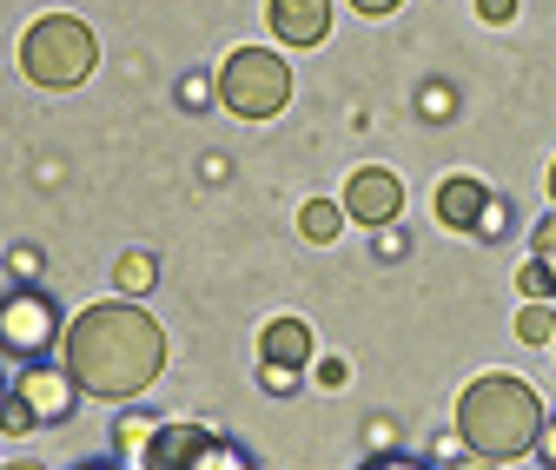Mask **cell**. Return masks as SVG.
Wrapping results in <instances>:
<instances>
[{"label": "cell", "mask_w": 556, "mask_h": 470, "mask_svg": "<svg viewBox=\"0 0 556 470\" xmlns=\"http://www.w3.org/2000/svg\"><path fill=\"white\" fill-rule=\"evenodd\" d=\"M477 14L491 21V27H510L517 21V0H477Z\"/></svg>", "instance_id": "603a6c76"}, {"label": "cell", "mask_w": 556, "mask_h": 470, "mask_svg": "<svg viewBox=\"0 0 556 470\" xmlns=\"http://www.w3.org/2000/svg\"><path fill=\"white\" fill-rule=\"evenodd\" d=\"M397 213H404V179L384 166H358L352 186H344V219L384 232V226H397Z\"/></svg>", "instance_id": "ba28073f"}, {"label": "cell", "mask_w": 556, "mask_h": 470, "mask_svg": "<svg viewBox=\"0 0 556 470\" xmlns=\"http://www.w3.org/2000/svg\"><path fill=\"white\" fill-rule=\"evenodd\" d=\"M543 397L510 378V371H491V378H470L457 391V444H470L477 457H491V463H510L523 450H536L543 437Z\"/></svg>", "instance_id": "7a4b0ae2"}, {"label": "cell", "mask_w": 556, "mask_h": 470, "mask_svg": "<svg viewBox=\"0 0 556 470\" xmlns=\"http://www.w3.org/2000/svg\"><path fill=\"white\" fill-rule=\"evenodd\" d=\"M60 365L80 378L87 397H139L166 371V331L153 312H139V298H100L87 312L66 318Z\"/></svg>", "instance_id": "6da1fadb"}, {"label": "cell", "mask_w": 556, "mask_h": 470, "mask_svg": "<svg viewBox=\"0 0 556 470\" xmlns=\"http://www.w3.org/2000/svg\"><path fill=\"white\" fill-rule=\"evenodd\" d=\"M451 113H457L451 87H444V80H431V87H425V119H451Z\"/></svg>", "instance_id": "7402d4cb"}, {"label": "cell", "mask_w": 556, "mask_h": 470, "mask_svg": "<svg viewBox=\"0 0 556 470\" xmlns=\"http://www.w3.org/2000/svg\"><path fill=\"white\" fill-rule=\"evenodd\" d=\"M265 27H271L278 47H325V34H331V0H271Z\"/></svg>", "instance_id": "9c48e42d"}, {"label": "cell", "mask_w": 556, "mask_h": 470, "mask_svg": "<svg viewBox=\"0 0 556 470\" xmlns=\"http://www.w3.org/2000/svg\"><path fill=\"white\" fill-rule=\"evenodd\" d=\"M530 258L549 272V285H556V213H543L536 219V232H530Z\"/></svg>", "instance_id": "ac0fdd59"}, {"label": "cell", "mask_w": 556, "mask_h": 470, "mask_svg": "<svg viewBox=\"0 0 556 470\" xmlns=\"http://www.w3.org/2000/svg\"><path fill=\"white\" fill-rule=\"evenodd\" d=\"M549 206H556V166H549Z\"/></svg>", "instance_id": "836d02e7"}, {"label": "cell", "mask_w": 556, "mask_h": 470, "mask_svg": "<svg viewBox=\"0 0 556 470\" xmlns=\"http://www.w3.org/2000/svg\"><path fill=\"white\" fill-rule=\"evenodd\" d=\"M365 470H417V463H410V457H371Z\"/></svg>", "instance_id": "f546056e"}, {"label": "cell", "mask_w": 556, "mask_h": 470, "mask_svg": "<svg viewBox=\"0 0 556 470\" xmlns=\"http://www.w3.org/2000/svg\"><path fill=\"white\" fill-rule=\"evenodd\" d=\"M74 470H132V463H119V457H87V463H74Z\"/></svg>", "instance_id": "4dcf8cb0"}, {"label": "cell", "mask_w": 556, "mask_h": 470, "mask_svg": "<svg viewBox=\"0 0 556 470\" xmlns=\"http://www.w3.org/2000/svg\"><path fill=\"white\" fill-rule=\"evenodd\" d=\"M483 206H491V186L470 179V173H457V179H444V186H438V219H444L451 232H477Z\"/></svg>", "instance_id": "8fae6325"}, {"label": "cell", "mask_w": 556, "mask_h": 470, "mask_svg": "<svg viewBox=\"0 0 556 470\" xmlns=\"http://www.w3.org/2000/svg\"><path fill=\"white\" fill-rule=\"evenodd\" d=\"M510 226H517L510 199H504V192H491V206H483V219H477V239H510Z\"/></svg>", "instance_id": "e0dca14e"}, {"label": "cell", "mask_w": 556, "mask_h": 470, "mask_svg": "<svg viewBox=\"0 0 556 470\" xmlns=\"http://www.w3.org/2000/svg\"><path fill=\"white\" fill-rule=\"evenodd\" d=\"M378 252H384V258H404V232H397V226H384V232H378Z\"/></svg>", "instance_id": "83f0119b"}, {"label": "cell", "mask_w": 556, "mask_h": 470, "mask_svg": "<svg viewBox=\"0 0 556 470\" xmlns=\"http://www.w3.org/2000/svg\"><path fill=\"white\" fill-rule=\"evenodd\" d=\"M66 339V318L40 285H14L0 298V358H21V365H47L53 345Z\"/></svg>", "instance_id": "8992f818"}, {"label": "cell", "mask_w": 556, "mask_h": 470, "mask_svg": "<svg viewBox=\"0 0 556 470\" xmlns=\"http://www.w3.org/2000/svg\"><path fill=\"white\" fill-rule=\"evenodd\" d=\"M153 431H160V424H153V418H139V411H132V418H119V431H113V444H119V463H132V470H139V457H147Z\"/></svg>", "instance_id": "5bb4252c"}, {"label": "cell", "mask_w": 556, "mask_h": 470, "mask_svg": "<svg viewBox=\"0 0 556 470\" xmlns=\"http://www.w3.org/2000/svg\"><path fill=\"white\" fill-rule=\"evenodd\" d=\"M139 470H258L245 444L205 431L192 418H166L147 444V457H139Z\"/></svg>", "instance_id": "5b68a950"}, {"label": "cell", "mask_w": 556, "mask_h": 470, "mask_svg": "<svg viewBox=\"0 0 556 470\" xmlns=\"http://www.w3.org/2000/svg\"><path fill=\"white\" fill-rule=\"evenodd\" d=\"M213 100H219V80H205V74H186V80H179V106H186V113H205Z\"/></svg>", "instance_id": "d6986e66"}, {"label": "cell", "mask_w": 556, "mask_h": 470, "mask_svg": "<svg viewBox=\"0 0 556 470\" xmlns=\"http://www.w3.org/2000/svg\"><path fill=\"white\" fill-rule=\"evenodd\" d=\"M93 66H100V40L87 21L74 14H40L27 34H21V74L47 93H74L93 80Z\"/></svg>", "instance_id": "3957f363"}, {"label": "cell", "mask_w": 556, "mask_h": 470, "mask_svg": "<svg viewBox=\"0 0 556 470\" xmlns=\"http://www.w3.org/2000/svg\"><path fill=\"white\" fill-rule=\"evenodd\" d=\"M258 384H265L271 397H292V391L305 384V371H292V365H258Z\"/></svg>", "instance_id": "ffe728a7"}, {"label": "cell", "mask_w": 556, "mask_h": 470, "mask_svg": "<svg viewBox=\"0 0 556 470\" xmlns=\"http://www.w3.org/2000/svg\"><path fill=\"white\" fill-rule=\"evenodd\" d=\"M113 285H119V298L153 292V285H160V258H153V252H126V258L113 265Z\"/></svg>", "instance_id": "4fadbf2b"}, {"label": "cell", "mask_w": 556, "mask_h": 470, "mask_svg": "<svg viewBox=\"0 0 556 470\" xmlns=\"http://www.w3.org/2000/svg\"><path fill=\"white\" fill-rule=\"evenodd\" d=\"M14 397H21L40 424H66V418L80 411L87 391H80V378L66 371V365H27V371L14 378Z\"/></svg>", "instance_id": "52a82bcc"}, {"label": "cell", "mask_w": 556, "mask_h": 470, "mask_svg": "<svg viewBox=\"0 0 556 470\" xmlns=\"http://www.w3.org/2000/svg\"><path fill=\"white\" fill-rule=\"evenodd\" d=\"M258 365L312 371V325H305V318H271V325L258 331Z\"/></svg>", "instance_id": "30bf717a"}, {"label": "cell", "mask_w": 556, "mask_h": 470, "mask_svg": "<svg viewBox=\"0 0 556 470\" xmlns=\"http://www.w3.org/2000/svg\"><path fill=\"white\" fill-rule=\"evenodd\" d=\"M0 431H8V437H27V431H40V418L21 405V397H8V411H0Z\"/></svg>", "instance_id": "44dd1931"}, {"label": "cell", "mask_w": 556, "mask_h": 470, "mask_svg": "<svg viewBox=\"0 0 556 470\" xmlns=\"http://www.w3.org/2000/svg\"><path fill=\"white\" fill-rule=\"evenodd\" d=\"M286 100H292V66L271 47H239L219 66V106H232L239 119H271L286 113Z\"/></svg>", "instance_id": "277c9868"}, {"label": "cell", "mask_w": 556, "mask_h": 470, "mask_svg": "<svg viewBox=\"0 0 556 470\" xmlns=\"http://www.w3.org/2000/svg\"><path fill=\"white\" fill-rule=\"evenodd\" d=\"M438 470H497V463L477 457V450H464V457H451V463H438Z\"/></svg>", "instance_id": "4316f807"}, {"label": "cell", "mask_w": 556, "mask_h": 470, "mask_svg": "<svg viewBox=\"0 0 556 470\" xmlns=\"http://www.w3.org/2000/svg\"><path fill=\"white\" fill-rule=\"evenodd\" d=\"M8 265H14L21 279H34V272H40V252H34V245H14V252H8Z\"/></svg>", "instance_id": "d4e9b609"}, {"label": "cell", "mask_w": 556, "mask_h": 470, "mask_svg": "<svg viewBox=\"0 0 556 470\" xmlns=\"http://www.w3.org/2000/svg\"><path fill=\"white\" fill-rule=\"evenodd\" d=\"M0 470H47V463H34V457H21V463H0Z\"/></svg>", "instance_id": "1f68e13d"}, {"label": "cell", "mask_w": 556, "mask_h": 470, "mask_svg": "<svg viewBox=\"0 0 556 470\" xmlns=\"http://www.w3.org/2000/svg\"><path fill=\"white\" fill-rule=\"evenodd\" d=\"M536 457H543V470H556V411L543 418V437H536Z\"/></svg>", "instance_id": "cb8c5ba5"}, {"label": "cell", "mask_w": 556, "mask_h": 470, "mask_svg": "<svg viewBox=\"0 0 556 470\" xmlns=\"http://www.w3.org/2000/svg\"><path fill=\"white\" fill-rule=\"evenodd\" d=\"M8 397H14V384H8V378H0V411H8Z\"/></svg>", "instance_id": "d6a6232c"}, {"label": "cell", "mask_w": 556, "mask_h": 470, "mask_svg": "<svg viewBox=\"0 0 556 470\" xmlns=\"http://www.w3.org/2000/svg\"><path fill=\"white\" fill-rule=\"evenodd\" d=\"M549 292H556L549 272H543L536 258H523V265H517V298H523V305H549Z\"/></svg>", "instance_id": "2e32d148"}, {"label": "cell", "mask_w": 556, "mask_h": 470, "mask_svg": "<svg viewBox=\"0 0 556 470\" xmlns=\"http://www.w3.org/2000/svg\"><path fill=\"white\" fill-rule=\"evenodd\" d=\"M344 378H352V371H344V358H325V365H318V384H325V391H338Z\"/></svg>", "instance_id": "484cf974"}, {"label": "cell", "mask_w": 556, "mask_h": 470, "mask_svg": "<svg viewBox=\"0 0 556 470\" xmlns=\"http://www.w3.org/2000/svg\"><path fill=\"white\" fill-rule=\"evenodd\" d=\"M299 232L312 245H331L344 232V199H312V206H299Z\"/></svg>", "instance_id": "7c38bea8"}, {"label": "cell", "mask_w": 556, "mask_h": 470, "mask_svg": "<svg viewBox=\"0 0 556 470\" xmlns=\"http://www.w3.org/2000/svg\"><path fill=\"white\" fill-rule=\"evenodd\" d=\"M358 14H397V0H352Z\"/></svg>", "instance_id": "f1b7e54d"}, {"label": "cell", "mask_w": 556, "mask_h": 470, "mask_svg": "<svg viewBox=\"0 0 556 470\" xmlns=\"http://www.w3.org/2000/svg\"><path fill=\"white\" fill-rule=\"evenodd\" d=\"M517 339L523 345H556V312L549 305H523L517 312Z\"/></svg>", "instance_id": "9a60e30c"}]
</instances>
